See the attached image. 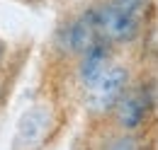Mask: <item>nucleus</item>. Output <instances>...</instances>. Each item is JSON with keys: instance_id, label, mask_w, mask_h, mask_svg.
I'll return each mask as SVG.
<instances>
[{"instance_id": "obj_1", "label": "nucleus", "mask_w": 158, "mask_h": 150, "mask_svg": "<svg viewBox=\"0 0 158 150\" xmlns=\"http://www.w3.org/2000/svg\"><path fill=\"white\" fill-rule=\"evenodd\" d=\"M151 12V0H102L95 5L100 39L110 46L131 44L143 32Z\"/></svg>"}, {"instance_id": "obj_2", "label": "nucleus", "mask_w": 158, "mask_h": 150, "mask_svg": "<svg viewBox=\"0 0 158 150\" xmlns=\"http://www.w3.org/2000/svg\"><path fill=\"white\" fill-rule=\"evenodd\" d=\"M129 85H131L129 68L112 58L102 73H98L88 85H83V104L93 116L112 114Z\"/></svg>"}, {"instance_id": "obj_3", "label": "nucleus", "mask_w": 158, "mask_h": 150, "mask_svg": "<svg viewBox=\"0 0 158 150\" xmlns=\"http://www.w3.org/2000/svg\"><path fill=\"white\" fill-rule=\"evenodd\" d=\"M151 107H153V97L148 85H129L122 99L117 102V107L112 109L114 126L124 133H136L148 121Z\"/></svg>"}, {"instance_id": "obj_4", "label": "nucleus", "mask_w": 158, "mask_h": 150, "mask_svg": "<svg viewBox=\"0 0 158 150\" xmlns=\"http://www.w3.org/2000/svg\"><path fill=\"white\" fill-rule=\"evenodd\" d=\"M105 150H139L136 145V138H134V133H124L117 136V138H112L110 143H107V148Z\"/></svg>"}]
</instances>
